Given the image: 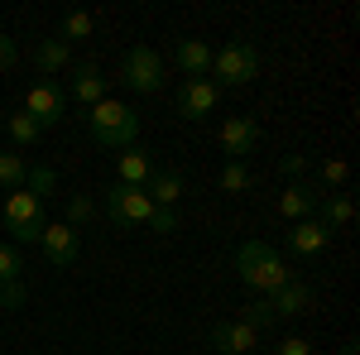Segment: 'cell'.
<instances>
[{"label":"cell","mask_w":360,"mask_h":355,"mask_svg":"<svg viewBox=\"0 0 360 355\" xmlns=\"http://www.w3.org/2000/svg\"><path fill=\"white\" fill-rule=\"evenodd\" d=\"M53 173H49V168H34V173H29V183H25V192H34V197H39V202H44V197H49V192H53Z\"/></svg>","instance_id":"83f0119b"},{"label":"cell","mask_w":360,"mask_h":355,"mask_svg":"<svg viewBox=\"0 0 360 355\" xmlns=\"http://www.w3.org/2000/svg\"><path fill=\"white\" fill-rule=\"evenodd\" d=\"M278 212H283L288 221H307L312 212H317V192L307 188V183H288L283 197H278Z\"/></svg>","instance_id":"9a60e30c"},{"label":"cell","mask_w":360,"mask_h":355,"mask_svg":"<svg viewBox=\"0 0 360 355\" xmlns=\"http://www.w3.org/2000/svg\"><path fill=\"white\" fill-rule=\"evenodd\" d=\"M149 178H154V159H149L139 144H130V149L120 154V183H125V188H144Z\"/></svg>","instance_id":"2e32d148"},{"label":"cell","mask_w":360,"mask_h":355,"mask_svg":"<svg viewBox=\"0 0 360 355\" xmlns=\"http://www.w3.org/2000/svg\"><path fill=\"white\" fill-rule=\"evenodd\" d=\"M274 355H312V346H307L303 336H293V341H278V351Z\"/></svg>","instance_id":"836d02e7"},{"label":"cell","mask_w":360,"mask_h":355,"mask_svg":"<svg viewBox=\"0 0 360 355\" xmlns=\"http://www.w3.org/2000/svg\"><path fill=\"white\" fill-rule=\"evenodd\" d=\"M39 245H44V254H49V264H53V269H68V264L77 259V250H82V235H77L68 221H58V226H44Z\"/></svg>","instance_id":"ba28073f"},{"label":"cell","mask_w":360,"mask_h":355,"mask_svg":"<svg viewBox=\"0 0 360 355\" xmlns=\"http://www.w3.org/2000/svg\"><path fill=\"white\" fill-rule=\"evenodd\" d=\"M236 273H240V283H245L250 293H259V298H274L283 283H293L283 254L269 250L264 240H245V245L236 250Z\"/></svg>","instance_id":"6da1fadb"},{"label":"cell","mask_w":360,"mask_h":355,"mask_svg":"<svg viewBox=\"0 0 360 355\" xmlns=\"http://www.w3.org/2000/svg\"><path fill=\"white\" fill-rule=\"evenodd\" d=\"M255 144H259L255 115H231V120L221 125V149L231 154V164H240L245 154H255Z\"/></svg>","instance_id":"30bf717a"},{"label":"cell","mask_w":360,"mask_h":355,"mask_svg":"<svg viewBox=\"0 0 360 355\" xmlns=\"http://www.w3.org/2000/svg\"><path fill=\"white\" fill-rule=\"evenodd\" d=\"M106 212H111L115 226H144L149 212H154V202L144 197V188H125V183H115L106 192Z\"/></svg>","instance_id":"8992f818"},{"label":"cell","mask_w":360,"mask_h":355,"mask_svg":"<svg viewBox=\"0 0 360 355\" xmlns=\"http://www.w3.org/2000/svg\"><path fill=\"white\" fill-rule=\"evenodd\" d=\"M72 96H77V101H86V106L106 101V77H101L91 63H82V67L72 72Z\"/></svg>","instance_id":"ac0fdd59"},{"label":"cell","mask_w":360,"mask_h":355,"mask_svg":"<svg viewBox=\"0 0 360 355\" xmlns=\"http://www.w3.org/2000/svg\"><path fill=\"white\" fill-rule=\"evenodd\" d=\"M44 202L34 197V192H10V202H5V231L20 240V245H39V235H44Z\"/></svg>","instance_id":"3957f363"},{"label":"cell","mask_w":360,"mask_h":355,"mask_svg":"<svg viewBox=\"0 0 360 355\" xmlns=\"http://www.w3.org/2000/svg\"><path fill=\"white\" fill-rule=\"evenodd\" d=\"M86 125H91V139H101L106 149H130L139 135V115L125 101H96Z\"/></svg>","instance_id":"7a4b0ae2"},{"label":"cell","mask_w":360,"mask_h":355,"mask_svg":"<svg viewBox=\"0 0 360 355\" xmlns=\"http://www.w3.org/2000/svg\"><path fill=\"white\" fill-rule=\"evenodd\" d=\"M144 226H149V231H159V235H168V231H173V226H178V212H173V207H154V212H149V221H144Z\"/></svg>","instance_id":"f1b7e54d"},{"label":"cell","mask_w":360,"mask_h":355,"mask_svg":"<svg viewBox=\"0 0 360 355\" xmlns=\"http://www.w3.org/2000/svg\"><path fill=\"white\" fill-rule=\"evenodd\" d=\"M322 183H327L332 192L346 188V183H351V168H346V159H327V164H322Z\"/></svg>","instance_id":"d4e9b609"},{"label":"cell","mask_w":360,"mask_h":355,"mask_svg":"<svg viewBox=\"0 0 360 355\" xmlns=\"http://www.w3.org/2000/svg\"><path fill=\"white\" fill-rule=\"evenodd\" d=\"M317 221H322L327 231H346V226L356 221V202H351L346 192H327V197H317Z\"/></svg>","instance_id":"4fadbf2b"},{"label":"cell","mask_w":360,"mask_h":355,"mask_svg":"<svg viewBox=\"0 0 360 355\" xmlns=\"http://www.w3.org/2000/svg\"><path fill=\"white\" fill-rule=\"evenodd\" d=\"M269 307H274V317H293V312H307L312 307V293H307V283H283L274 298H269Z\"/></svg>","instance_id":"d6986e66"},{"label":"cell","mask_w":360,"mask_h":355,"mask_svg":"<svg viewBox=\"0 0 360 355\" xmlns=\"http://www.w3.org/2000/svg\"><path fill=\"white\" fill-rule=\"evenodd\" d=\"M221 188H226V192H245V188H250V168H245V164H226Z\"/></svg>","instance_id":"4316f807"},{"label":"cell","mask_w":360,"mask_h":355,"mask_svg":"<svg viewBox=\"0 0 360 355\" xmlns=\"http://www.w3.org/2000/svg\"><path fill=\"white\" fill-rule=\"evenodd\" d=\"M91 34H96V15L77 10V15H68V20H63V34H58V39H63V44H72V39H91Z\"/></svg>","instance_id":"7402d4cb"},{"label":"cell","mask_w":360,"mask_h":355,"mask_svg":"<svg viewBox=\"0 0 360 355\" xmlns=\"http://www.w3.org/2000/svg\"><path fill=\"white\" fill-rule=\"evenodd\" d=\"M183 192H188V183H183V173H173V168H154V178L144 183V197H149L154 207H173Z\"/></svg>","instance_id":"5bb4252c"},{"label":"cell","mask_w":360,"mask_h":355,"mask_svg":"<svg viewBox=\"0 0 360 355\" xmlns=\"http://www.w3.org/2000/svg\"><path fill=\"white\" fill-rule=\"evenodd\" d=\"M68 226H72V231H77V226H82V221H91V197H72V207H68Z\"/></svg>","instance_id":"4dcf8cb0"},{"label":"cell","mask_w":360,"mask_h":355,"mask_svg":"<svg viewBox=\"0 0 360 355\" xmlns=\"http://www.w3.org/2000/svg\"><path fill=\"white\" fill-rule=\"evenodd\" d=\"M63 110H68V101H63V91H58L53 82H34L25 91V115L39 125V130L58 125V120H63Z\"/></svg>","instance_id":"52a82bcc"},{"label":"cell","mask_w":360,"mask_h":355,"mask_svg":"<svg viewBox=\"0 0 360 355\" xmlns=\"http://www.w3.org/2000/svg\"><path fill=\"white\" fill-rule=\"evenodd\" d=\"M327 240H332V231L322 226L317 217H307V221H293V231H288V245H293V254H322L327 250Z\"/></svg>","instance_id":"8fae6325"},{"label":"cell","mask_w":360,"mask_h":355,"mask_svg":"<svg viewBox=\"0 0 360 355\" xmlns=\"http://www.w3.org/2000/svg\"><path fill=\"white\" fill-rule=\"evenodd\" d=\"M278 168H283V178H293V183H298V178L307 173V159H303V154H283V164H278Z\"/></svg>","instance_id":"1f68e13d"},{"label":"cell","mask_w":360,"mask_h":355,"mask_svg":"<svg viewBox=\"0 0 360 355\" xmlns=\"http://www.w3.org/2000/svg\"><path fill=\"white\" fill-rule=\"evenodd\" d=\"M217 96H221V86L207 82V77H188L183 91H178V110L188 115V120H207L212 110H217Z\"/></svg>","instance_id":"9c48e42d"},{"label":"cell","mask_w":360,"mask_h":355,"mask_svg":"<svg viewBox=\"0 0 360 355\" xmlns=\"http://www.w3.org/2000/svg\"><path fill=\"white\" fill-rule=\"evenodd\" d=\"M25 273V254L15 245H0V283H10V278H20Z\"/></svg>","instance_id":"603a6c76"},{"label":"cell","mask_w":360,"mask_h":355,"mask_svg":"<svg viewBox=\"0 0 360 355\" xmlns=\"http://www.w3.org/2000/svg\"><path fill=\"white\" fill-rule=\"evenodd\" d=\"M10 135H15V144H34V139L44 135V130H39V125L29 120L25 110H20V115H10Z\"/></svg>","instance_id":"484cf974"},{"label":"cell","mask_w":360,"mask_h":355,"mask_svg":"<svg viewBox=\"0 0 360 355\" xmlns=\"http://www.w3.org/2000/svg\"><path fill=\"white\" fill-rule=\"evenodd\" d=\"M212 346H217V355H245V351H255V327H245V322H217L212 327Z\"/></svg>","instance_id":"7c38bea8"},{"label":"cell","mask_w":360,"mask_h":355,"mask_svg":"<svg viewBox=\"0 0 360 355\" xmlns=\"http://www.w3.org/2000/svg\"><path fill=\"white\" fill-rule=\"evenodd\" d=\"M125 86H130V91H144V96L159 91V86H164V58L154 53V49H144V44L130 49V53H125Z\"/></svg>","instance_id":"5b68a950"},{"label":"cell","mask_w":360,"mask_h":355,"mask_svg":"<svg viewBox=\"0 0 360 355\" xmlns=\"http://www.w3.org/2000/svg\"><path fill=\"white\" fill-rule=\"evenodd\" d=\"M212 72L221 77V86H245V82H255V72H259V53H255V44L231 39L221 53H212Z\"/></svg>","instance_id":"277c9868"},{"label":"cell","mask_w":360,"mask_h":355,"mask_svg":"<svg viewBox=\"0 0 360 355\" xmlns=\"http://www.w3.org/2000/svg\"><path fill=\"white\" fill-rule=\"evenodd\" d=\"M240 322L259 331V327H269V322H278V317H274V307H269V298H255V302L245 307V317H240Z\"/></svg>","instance_id":"cb8c5ba5"},{"label":"cell","mask_w":360,"mask_h":355,"mask_svg":"<svg viewBox=\"0 0 360 355\" xmlns=\"http://www.w3.org/2000/svg\"><path fill=\"white\" fill-rule=\"evenodd\" d=\"M15 63H20V49H15V39H5V34H0V72H10Z\"/></svg>","instance_id":"d6a6232c"},{"label":"cell","mask_w":360,"mask_h":355,"mask_svg":"<svg viewBox=\"0 0 360 355\" xmlns=\"http://www.w3.org/2000/svg\"><path fill=\"white\" fill-rule=\"evenodd\" d=\"M34 67H39V72H63V67H68V44H63V39H39Z\"/></svg>","instance_id":"ffe728a7"},{"label":"cell","mask_w":360,"mask_h":355,"mask_svg":"<svg viewBox=\"0 0 360 355\" xmlns=\"http://www.w3.org/2000/svg\"><path fill=\"white\" fill-rule=\"evenodd\" d=\"M25 183H29L25 154H5V149H0V188H5V192H20Z\"/></svg>","instance_id":"44dd1931"},{"label":"cell","mask_w":360,"mask_h":355,"mask_svg":"<svg viewBox=\"0 0 360 355\" xmlns=\"http://www.w3.org/2000/svg\"><path fill=\"white\" fill-rule=\"evenodd\" d=\"M20 302H25V278L0 283V307H20Z\"/></svg>","instance_id":"f546056e"},{"label":"cell","mask_w":360,"mask_h":355,"mask_svg":"<svg viewBox=\"0 0 360 355\" xmlns=\"http://www.w3.org/2000/svg\"><path fill=\"white\" fill-rule=\"evenodd\" d=\"M178 67H183L188 77H207V72H212V49H207L202 39H183V44H178Z\"/></svg>","instance_id":"e0dca14e"},{"label":"cell","mask_w":360,"mask_h":355,"mask_svg":"<svg viewBox=\"0 0 360 355\" xmlns=\"http://www.w3.org/2000/svg\"><path fill=\"white\" fill-rule=\"evenodd\" d=\"M341 355H356V346H341Z\"/></svg>","instance_id":"e575fe53"}]
</instances>
